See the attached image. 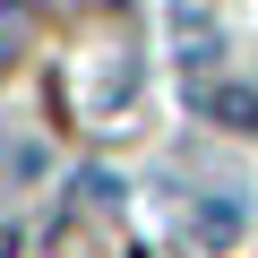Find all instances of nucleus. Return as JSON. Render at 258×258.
Instances as JSON below:
<instances>
[{"label":"nucleus","instance_id":"nucleus-1","mask_svg":"<svg viewBox=\"0 0 258 258\" xmlns=\"http://www.w3.org/2000/svg\"><path fill=\"white\" fill-rule=\"evenodd\" d=\"M189 232H198L207 249H224V241L241 232V198H198V215H189Z\"/></svg>","mask_w":258,"mask_h":258},{"label":"nucleus","instance_id":"nucleus-2","mask_svg":"<svg viewBox=\"0 0 258 258\" xmlns=\"http://www.w3.org/2000/svg\"><path fill=\"white\" fill-rule=\"evenodd\" d=\"M207 112H215L224 129H258V95H249V86H224V95H207Z\"/></svg>","mask_w":258,"mask_h":258}]
</instances>
